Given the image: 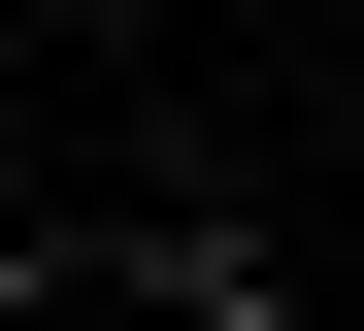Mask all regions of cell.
I'll return each instance as SVG.
<instances>
[{
  "mask_svg": "<svg viewBox=\"0 0 364 331\" xmlns=\"http://www.w3.org/2000/svg\"><path fill=\"white\" fill-rule=\"evenodd\" d=\"M0 265H33V199H0Z\"/></svg>",
  "mask_w": 364,
  "mask_h": 331,
  "instance_id": "6da1fadb",
  "label": "cell"
}]
</instances>
